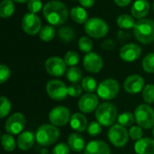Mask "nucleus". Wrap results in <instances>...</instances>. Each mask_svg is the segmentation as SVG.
Returning a JSON list of instances; mask_svg holds the SVG:
<instances>
[{
    "mask_svg": "<svg viewBox=\"0 0 154 154\" xmlns=\"http://www.w3.org/2000/svg\"><path fill=\"white\" fill-rule=\"evenodd\" d=\"M35 141L36 135L31 131H26L19 135L17 139V146L22 151H28L33 146Z\"/></svg>",
    "mask_w": 154,
    "mask_h": 154,
    "instance_id": "obj_19",
    "label": "nucleus"
},
{
    "mask_svg": "<svg viewBox=\"0 0 154 154\" xmlns=\"http://www.w3.org/2000/svg\"><path fill=\"white\" fill-rule=\"evenodd\" d=\"M69 110L64 106H57L49 113V120L54 126H64L70 121Z\"/></svg>",
    "mask_w": 154,
    "mask_h": 154,
    "instance_id": "obj_12",
    "label": "nucleus"
},
{
    "mask_svg": "<svg viewBox=\"0 0 154 154\" xmlns=\"http://www.w3.org/2000/svg\"><path fill=\"white\" fill-rule=\"evenodd\" d=\"M59 129L52 124H42L36 132V142L41 146H49L56 143L60 137Z\"/></svg>",
    "mask_w": 154,
    "mask_h": 154,
    "instance_id": "obj_3",
    "label": "nucleus"
},
{
    "mask_svg": "<svg viewBox=\"0 0 154 154\" xmlns=\"http://www.w3.org/2000/svg\"><path fill=\"white\" fill-rule=\"evenodd\" d=\"M102 132V125L99 123L97 122H92L88 126V133L90 136H97L101 133Z\"/></svg>",
    "mask_w": 154,
    "mask_h": 154,
    "instance_id": "obj_38",
    "label": "nucleus"
},
{
    "mask_svg": "<svg viewBox=\"0 0 154 154\" xmlns=\"http://www.w3.org/2000/svg\"><path fill=\"white\" fill-rule=\"evenodd\" d=\"M143 98L145 103H154V84H147L143 90Z\"/></svg>",
    "mask_w": 154,
    "mask_h": 154,
    "instance_id": "obj_36",
    "label": "nucleus"
},
{
    "mask_svg": "<svg viewBox=\"0 0 154 154\" xmlns=\"http://www.w3.org/2000/svg\"><path fill=\"white\" fill-rule=\"evenodd\" d=\"M136 154H154V140L151 138H143L134 143Z\"/></svg>",
    "mask_w": 154,
    "mask_h": 154,
    "instance_id": "obj_21",
    "label": "nucleus"
},
{
    "mask_svg": "<svg viewBox=\"0 0 154 154\" xmlns=\"http://www.w3.org/2000/svg\"><path fill=\"white\" fill-rule=\"evenodd\" d=\"M13 1H15V2H18V3H25V2H29L30 0H13Z\"/></svg>",
    "mask_w": 154,
    "mask_h": 154,
    "instance_id": "obj_48",
    "label": "nucleus"
},
{
    "mask_svg": "<svg viewBox=\"0 0 154 154\" xmlns=\"http://www.w3.org/2000/svg\"><path fill=\"white\" fill-rule=\"evenodd\" d=\"M150 7V4L147 0H136L132 6V15L134 17L141 20L148 15Z\"/></svg>",
    "mask_w": 154,
    "mask_h": 154,
    "instance_id": "obj_20",
    "label": "nucleus"
},
{
    "mask_svg": "<svg viewBox=\"0 0 154 154\" xmlns=\"http://www.w3.org/2000/svg\"><path fill=\"white\" fill-rule=\"evenodd\" d=\"M143 69L149 73L154 74V53H151L147 54L143 60Z\"/></svg>",
    "mask_w": 154,
    "mask_h": 154,
    "instance_id": "obj_34",
    "label": "nucleus"
},
{
    "mask_svg": "<svg viewBox=\"0 0 154 154\" xmlns=\"http://www.w3.org/2000/svg\"><path fill=\"white\" fill-rule=\"evenodd\" d=\"M152 134H153V137H154V127H153V131H152Z\"/></svg>",
    "mask_w": 154,
    "mask_h": 154,
    "instance_id": "obj_49",
    "label": "nucleus"
},
{
    "mask_svg": "<svg viewBox=\"0 0 154 154\" xmlns=\"http://www.w3.org/2000/svg\"><path fill=\"white\" fill-rule=\"evenodd\" d=\"M118 39L125 42V40H127L128 38L131 37V35L129 34V33H126V32H124V31H119L118 32V35H117Z\"/></svg>",
    "mask_w": 154,
    "mask_h": 154,
    "instance_id": "obj_46",
    "label": "nucleus"
},
{
    "mask_svg": "<svg viewBox=\"0 0 154 154\" xmlns=\"http://www.w3.org/2000/svg\"><path fill=\"white\" fill-rule=\"evenodd\" d=\"M143 130L140 126H132L130 131H129V136L134 140V141H139L143 139Z\"/></svg>",
    "mask_w": 154,
    "mask_h": 154,
    "instance_id": "obj_40",
    "label": "nucleus"
},
{
    "mask_svg": "<svg viewBox=\"0 0 154 154\" xmlns=\"http://www.w3.org/2000/svg\"><path fill=\"white\" fill-rule=\"evenodd\" d=\"M68 143L69 148L76 152H80L86 148L84 138L77 133H73L69 136Z\"/></svg>",
    "mask_w": 154,
    "mask_h": 154,
    "instance_id": "obj_23",
    "label": "nucleus"
},
{
    "mask_svg": "<svg viewBox=\"0 0 154 154\" xmlns=\"http://www.w3.org/2000/svg\"><path fill=\"white\" fill-rule=\"evenodd\" d=\"M66 77L69 82L72 84H78L82 79V72L79 67L72 66L67 71Z\"/></svg>",
    "mask_w": 154,
    "mask_h": 154,
    "instance_id": "obj_27",
    "label": "nucleus"
},
{
    "mask_svg": "<svg viewBox=\"0 0 154 154\" xmlns=\"http://www.w3.org/2000/svg\"><path fill=\"white\" fill-rule=\"evenodd\" d=\"M69 152L70 148L66 143H59L52 150L53 154H69Z\"/></svg>",
    "mask_w": 154,
    "mask_h": 154,
    "instance_id": "obj_43",
    "label": "nucleus"
},
{
    "mask_svg": "<svg viewBox=\"0 0 154 154\" xmlns=\"http://www.w3.org/2000/svg\"><path fill=\"white\" fill-rule=\"evenodd\" d=\"M134 118L141 128L151 129L154 126V110L148 104L139 105L135 109Z\"/></svg>",
    "mask_w": 154,
    "mask_h": 154,
    "instance_id": "obj_5",
    "label": "nucleus"
},
{
    "mask_svg": "<svg viewBox=\"0 0 154 154\" xmlns=\"http://www.w3.org/2000/svg\"><path fill=\"white\" fill-rule=\"evenodd\" d=\"M43 15L51 25H60L68 18V9L66 5L56 0L46 3L42 9Z\"/></svg>",
    "mask_w": 154,
    "mask_h": 154,
    "instance_id": "obj_1",
    "label": "nucleus"
},
{
    "mask_svg": "<svg viewBox=\"0 0 154 154\" xmlns=\"http://www.w3.org/2000/svg\"><path fill=\"white\" fill-rule=\"evenodd\" d=\"M59 36L61 41L69 43L75 37V31L69 26H62L59 29Z\"/></svg>",
    "mask_w": 154,
    "mask_h": 154,
    "instance_id": "obj_28",
    "label": "nucleus"
},
{
    "mask_svg": "<svg viewBox=\"0 0 154 154\" xmlns=\"http://www.w3.org/2000/svg\"><path fill=\"white\" fill-rule=\"evenodd\" d=\"M119 84L116 80L108 78L99 84L97 89V95L103 100H112L116 98L119 93Z\"/></svg>",
    "mask_w": 154,
    "mask_h": 154,
    "instance_id": "obj_7",
    "label": "nucleus"
},
{
    "mask_svg": "<svg viewBox=\"0 0 154 154\" xmlns=\"http://www.w3.org/2000/svg\"><path fill=\"white\" fill-rule=\"evenodd\" d=\"M116 2V4L119 6L125 7L127 6L128 5H130V3L132 2V0H114Z\"/></svg>",
    "mask_w": 154,
    "mask_h": 154,
    "instance_id": "obj_47",
    "label": "nucleus"
},
{
    "mask_svg": "<svg viewBox=\"0 0 154 154\" xmlns=\"http://www.w3.org/2000/svg\"><path fill=\"white\" fill-rule=\"evenodd\" d=\"M108 139L110 143L117 147L122 148L125 146L129 139V132L125 129V127L121 124H114L110 128L108 132Z\"/></svg>",
    "mask_w": 154,
    "mask_h": 154,
    "instance_id": "obj_8",
    "label": "nucleus"
},
{
    "mask_svg": "<svg viewBox=\"0 0 154 154\" xmlns=\"http://www.w3.org/2000/svg\"><path fill=\"white\" fill-rule=\"evenodd\" d=\"M22 28L26 34L34 35L40 33L42 29V21L36 14L27 13L22 19Z\"/></svg>",
    "mask_w": 154,
    "mask_h": 154,
    "instance_id": "obj_11",
    "label": "nucleus"
},
{
    "mask_svg": "<svg viewBox=\"0 0 154 154\" xmlns=\"http://www.w3.org/2000/svg\"><path fill=\"white\" fill-rule=\"evenodd\" d=\"M144 79L138 74L128 76L124 84V88L128 93L135 94L140 93L144 88Z\"/></svg>",
    "mask_w": 154,
    "mask_h": 154,
    "instance_id": "obj_16",
    "label": "nucleus"
},
{
    "mask_svg": "<svg viewBox=\"0 0 154 154\" xmlns=\"http://www.w3.org/2000/svg\"><path fill=\"white\" fill-rule=\"evenodd\" d=\"M1 106H0V117L5 118L11 111V103L5 96H1Z\"/></svg>",
    "mask_w": 154,
    "mask_h": 154,
    "instance_id": "obj_37",
    "label": "nucleus"
},
{
    "mask_svg": "<svg viewBox=\"0 0 154 154\" xmlns=\"http://www.w3.org/2000/svg\"><path fill=\"white\" fill-rule=\"evenodd\" d=\"M142 54V48L136 44H127L121 47L120 57L125 62H134L136 61Z\"/></svg>",
    "mask_w": 154,
    "mask_h": 154,
    "instance_id": "obj_15",
    "label": "nucleus"
},
{
    "mask_svg": "<svg viewBox=\"0 0 154 154\" xmlns=\"http://www.w3.org/2000/svg\"><path fill=\"white\" fill-rule=\"evenodd\" d=\"M84 29L89 36L97 39L106 36L109 30L107 24L99 17H92L88 19L85 23Z\"/></svg>",
    "mask_w": 154,
    "mask_h": 154,
    "instance_id": "obj_6",
    "label": "nucleus"
},
{
    "mask_svg": "<svg viewBox=\"0 0 154 154\" xmlns=\"http://www.w3.org/2000/svg\"><path fill=\"white\" fill-rule=\"evenodd\" d=\"M78 105L82 113H90L97 109L98 98L94 93H86L81 96Z\"/></svg>",
    "mask_w": 154,
    "mask_h": 154,
    "instance_id": "obj_17",
    "label": "nucleus"
},
{
    "mask_svg": "<svg viewBox=\"0 0 154 154\" xmlns=\"http://www.w3.org/2000/svg\"><path fill=\"white\" fill-rule=\"evenodd\" d=\"M66 65L67 64L64 62V59L58 56L50 57L45 62V69L47 73L55 77H60L65 74Z\"/></svg>",
    "mask_w": 154,
    "mask_h": 154,
    "instance_id": "obj_13",
    "label": "nucleus"
},
{
    "mask_svg": "<svg viewBox=\"0 0 154 154\" xmlns=\"http://www.w3.org/2000/svg\"><path fill=\"white\" fill-rule=\"evenodd\" d=\"M79 3L83 8H90L94 5L95 0H79Z\"/></svg>",
    "mask_w": 154,
    "mask_h": 154,
    "instance_id": "obj_45",
    "label": "nucleus"
},
{
    "mask_svg": "<svg viewBox=\"0 0 154 154\" xmlns=\"http://www.w3.org/2000/svg\"><path fill=\"white\" fill-rule=\"evenodd\" d=\"M82 87L78 84H72L68 87V94L71 97H79L82 93Z\"/></svg>",
    "mask_w": 154,
    "mask_h": 154,
    "instance_id": "obj_41",
    "label": "nucleus"
},
{
    "mask_svg": "<svg viewBox=\"0 0 154 154\" xmlns=\"http://www.w3.org/2000/svg\"><path fill=\"white\" fill-rule=\"evenodd\" d=\"M70 16L73 21L79 24L86 23L88 19V13L86 12L85 8L80 6H75L70 10Z\"/></svg>",
    "mask_w": 154,
    "mask_h": 154,
    "instance_id": "obj_24",
    "label": "nucleus"
},
{
    "mask_svg": "<svg viewBox=\"0 0 154 154\" xmlns=\"http://www.w3.org/2000/svg\"><path fill=\"white\" fill-rule=\"evenodd\" d=\"M46 92L49 97L55 101H62L69 95L68 87L60 80H51L48 82Z\"/></svg>",
    "mask_w": 154,
    "mask_h": 154,
    "instance_id": "obj_9",
    "label": "nucleus"
},
{
    "mask_svg": "<svg viewBox=\"0 0 154 154\" xmlns=\"http://www.w3.org/2000/svg\"><path fill=\"white\" fill-rule=\"evenodd\" d=\"M117 121H118V123L124 127H130V126L132 127L133 124L134 123V121H135L134 114L128 113V112L121 113L117 117Z\"/></svg>",
    "mask_w": 154,
    "mask_h": 154,
    "instance_id": "obj_32",
    "label": "nucleus"
},
{
    "mask_svg": "<svg viewBox=\"0 0 154 154\" xmlns=\"http://www.w3.org/2000/svg\"><path fill=\"white\" fill-rule=\"evenodd\" d=\"M14 9L13 0H3L0 4V16L2 18H7L14 14Z\"/></svg>",
    "mask_w": 154,
    "mask_h": 154,
    "instance_id": "obj_25",
    "label": "nucleus"
},
{
    "mask_svg": "<svg viewBox=\"0 0 154 154\" xmlns=\"http://www.w3.org/2000/svg\"><path fill=\"white\" fill-rule=\"evenodd\" d=\"M1 143H2L3 148L6 152H13L16 147V143H15L14 137L9 133H5L2 135Z\"/></svg>",
    "mask_w": 154,
    "mask_h": 154,
    "instance_id": "obj_31",
    "label": "nucleus"
},
{
    "mask_svg": "<svg viewBox=\"0 0 154 154\" xmlns=\"http://www.w3.org/2000/svg\"><path fill=\"white\" fill-rule=\"evenodd\" d=\"M135 38L142 44H150L154 40V21L152 19H141L134 27Z\"/></svg>",
    "mask_w": 154,
    "mask_h": 154,
    "instance_id": "obj_2",
    "label": "nucleus"
},
{
    "mask_svg": "<svg viewBox=\"0 0 154 154\" xmlns=\"http://www.w3.org/2000/svg\"><path fill=\"white\" fill-rule=\"evenodd\" d=\"M135 21L133 16L127 14H123L117 18V25L122 29H131L135 25Z\"/></svg>",
    "mask_w": 154,
    "mask_h": 154,
    "instance_id": "obj_26",
    "label": "nucleus"
},
{
    "mask_svg": "<svg viewBox=\"0 0 154 154\" xmlns=\"http://www.w3.org/2000/svg\"><path fill=\"white\" fill-rule=\"evenodd\" d=\"M85 154H111V151L105 142L92 141L87 144Z\"/></svg>",
    "mask_w": 154,
    "mask_h": 154,
    "instance_id": "obj_18",
    "label": "nucleus"
},
{
    "mask_svg": "<svg viewBox=\"0 0 154 154\" xmlns=\"http://www.w3.org/2000/svg\"><path fill=\"white\" fill-rule=\"evenodd\" d=\"M79 48L83 53H86V54L91 53V51L93 49V42H92V40L90 38L87 37V36H82L79 40Z\"/></svg>",
    "mask_w": 154,
    "mask_h": 154,
    "instance_id": "obj_33",
    "label": "nucleus"
},
{
    "mask_svg": "<svg viewBox=\"0 0 154 154\" xmlns=\"http://www.w3.org/2000/svg\"><path fill=\"white\" fill-rule=\"evenodd\" d=\"M10 75H11L10 69L5 64H1L0 65V84L5 83L9 79Z\"/></svg>",
    "mask_w": 154,
    "mask_h": 154,
    "instance_id": "obj_42",
    "label": "nucleus"
},
{
    "mask_svg": "<svg viewBox=\"0 0 154 154\" xmlns=\"http://www.w3.org/2000/svg\"><path fill=\"white\" fill-rule=\"evenodd\" d=\"M69 125L70 127L79 133H82L84 132L87 128H88V120L87 118L81 114V113H74L71 117H70V121H69Z\"/></svg>",
    "mask_w": 154,
    "mask_h": 154,
    "instance_id": "obj_22",
    "label": "nucleus"
},
{
    "mask_svg": "<svg viewBox=\"0 0 154 154\" xmlns=\"http://www.w3.org/2000/svg\"><path fill=\"white\" fill-rule=\"evenodd\" d=\"M39 36H40L41 40H42L43 42L51 41L55 36V29H54V27L51 26V25L43 26L41 29L40 33H39Z\"/></svg>",
    "mask_w": 154,
    "mask_h": 154,
    "instance_id": "obj_29",
    "label": "nucleus"
},
{
    "mask_svg": "<svg viewBox=\"0 0 154 154\" xmlns=\"http://www.w3.org/2000/svg\"><path fill=\"white\" fill-rule=\"evenodd\" d=\"M96 118L102 126L114 125L117 118L116 107L111 103H104L96 110Z\"/></svg>",
    "mask_w": 154,
    "mask_h": 154,
    "instance_id": "obj_4",
    "label": "nucleus"
},
{
    "mask_svg": "<svg viewBox=\"0 0 154 154\" xmlns=\"http://www.w3.org/2000/svg\"><path fill=\"white\" fill-rule=\"evenodd\" d=\"M26 121L24 116L20 113H15L9 116L5 121V129L7 133L11 135H16L22 133L25 126Z\"/></svg>",
    "mask_w": 154,
    "mask_h": 154,
    "instance_id": "obj_10",
    "label": "nucleus"
},
{
    "mask_svg": "<svg viewBox=\"0 0 154 154\" xmlns=\"http://www.w3.org/2000/svg\"><path fill=\"white\" fill-rule=\"evenodd\" d=\"M83 65L88 72L97 74L103 68V59L97 53L91 52L84 56Z\"/></svg>",
    "mask_w": 154,
    "mask_h": 154,
    "instance_id": "obj_14",
    "label": "nucleus"
},
{
    "mask_svg": "<svg viewBox=\"0 0 154 154\" xmlns=\"http://www.w3.org/2000/svg\"><path fill=\"white\" fill-rule=\"evenodd\" d=\"M27 7H28V10L30 11V13L36 14V13L40 12L41 9L42 8V0H30L28 2Z\"/></svg>",
    "mask_w": 154,
    "mask_h": 154,
    "instance_id": "obj_39",
    "label": "nucleus"
},
{
    "mask_svg": "<svg viewBox=\"0 0 154 154\" xmlns=\"http://www.w3.org/2000/svg\"><path fill=\"white\" fill-rule=\"evenodd\" d=\"M81 87L85 92L88 93H92L97 89V81L90 76H87L83 78V80L81 81Z\"/></svg>",
    "mask_w": 154,
    "mask_h": 154,
    "instance_id": "obj_30",
    "label": "nucleus"
},
{
    "mask_svg": "<svg viewBox=\"0 0 154 154\" xmlns=\"http://www.w3.org/2000/svg\"><path fill=\"white\" fill-rule=\"evenodd\" d=\"M115 46H116V42L112 39L105 40L101 44V47L104 48L105 50H112V49H114Z\"/></svg>",
    "mask_w": 154,
    "mask_h": 154,
    "instance_id": "obj_44",
    "label": "nucleus"
},
{
    "mask_svg": "<svg viewBox=\"0 0 154 154\" xmlns=\"http://www.w3.org/2000/svg\"><path fill=\"white\" fill-rule=\"evenodd\" d=\"M64 62L66 63L67 65H69L70 67L75 66L79 62V55L78 53H76L74 51H69L66 53V54L64 56Z\"/></svg>",
    "mask_w": 154,
    "mask_h": 154,
    "instance_id": "obj_35",
    "label": "nucleus"
},
{
    "mask_svg": "<svg viewBox=\"0 0 154 154\" xmlns=\"http://www.w3.org/2000/svg\"><path fill=\"white\" fill-rule=\"evenodd\" d=\"M153 11H154V4H153Z\"/></svg>",
    "mask_w": 154,
    "mask_h": 154,
    "instance_id": "obj_50",
    "label": "nucleus"
}]
</instances>
